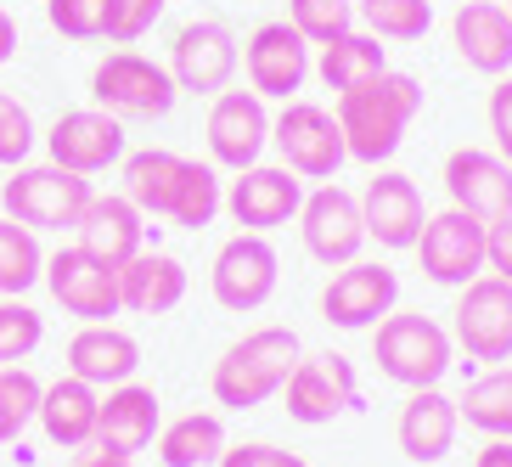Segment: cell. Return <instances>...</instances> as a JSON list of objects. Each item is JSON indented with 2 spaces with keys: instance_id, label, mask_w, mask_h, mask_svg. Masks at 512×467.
<instances>
[{
  "instance_id": "obj_47",
  "label": "cell",
  "mask_w": 512,
  "mask_h": 467,
  "mask_svg": "<svg viewBox=\"0 0 512 467\" xmlns=\"http://www.w3.org/2000/svg\"><path fill=\"white\" fill-rule=\"evenodd\" d=\"M507 12H512V0H507Z\"/></svg>"
},
{
  "instance_id": "obj_17",
  "label": "cell",
  "mask_w": 512,
  "mask_h": 467,
  "mask_svg": "<svg viewBox=\"0 0 512 467\" xmlns=\"http://www.w3.org/2000/svg\"><path fill=\"white\" fill-rule=\"evenodd\" d=\"M46 152L57 169H74V175L91 181L102 169L124 164V124L102 107H74L46 130Z\"/></svg>"
},
{
  "instance_id": "obj_37",
  "label": "cell",
  "mask_w": 512,
  "mask_h": 467,
  "mask_svg": "<svg viewBox=\"0 0 512 467\" xmlns=\"http://www.w3.org/2000/svg\"><path fill=\"white\" fill-rule=\"evenodd\" d=\"M287 23L310 46H327V40L355 29V0H287Z\"/></svg>"
},
{
  "instance_id": "obj_35",
  "label": "cell",
  "mask_w": 512,
  "mask_h": 467,
  "mask_svg": "<svg viewBox=\"0 0 512 467\" xmlns=\"http://www.w3.org/2000/svg\"><path fill=\"white\" fill-rule=\"evenodd\" d=\"M40 394H46V383L29 366H0V445H12L40 417Z\"/></svg>"
},
{
  "instance_id": "obj_33",
  "label": "cell",
  "mask_w": 512,
  "mask_h": 467,
  "mask_svg": "<svg viewBox=\"0 0 512 467\" xmlns=\"http://www.w3.org/2000/svg\"><path fill=\"white\" fill-rule=\"evenodd\" d=\"M456 411L467 417V428H479L490 439H512V366L484 372L473 389L456 400Z\"/></svg>"
},
{
  "instance_id": "obj_13",
  "label": "cell",
  "mask_w": 512,
  "mask_h": 467,
  "mask_svg": "<svg viewBox=\"0 0 512 467\" xmlns=\"http://www.w3.org/2000/svg\"><path fill=\"white\" fill-rule=\"evenodd\" d=\"M400 304V276L394 265H377V259H355V265H338L332 282L321 287V321L344 332L377 327Z\"/></svg>"
},
{
  "instance_id": "obj_2",
  "label": "cell",
  "mask_w": 512,
  "mask_h": 467,
  "mask_svg": "<svg viewBox=\"0 0 512 467\" xmlns=\"http://www.w3.org/2000/svg\"><path fill=\"white\" fill-rule=\"evenodd\" d=\"M299 355H304V344L293 327H254L214 361L209 389L226 411H254L282 394V383L293 377Z\"/></svg>"
},
{
  "instance_id": "obj_11",
  "label": "cell",
  "mask_w": 512,
  "mask_h": 467,
  "mask_svg": "<svg viewBox=\"0 0 512 467\" xmlns=\"http://www.w3.org/2000/svg\"><path fill=\"white\" fill-rule=\"evenodd\" d=\"M237 34L220 23V17H192V23H181L175 29V46H169V74H175V85L192 96H220L231 85V74H237Z\"/></svg>"
},
{
  "instance_id": "obj_20",
  "label": "cell",
  "mask_w": 512,
  "mask_h": 467,
  "mask_svg": "<svg viewBox=\"0 0 512 467\" xmlns=\"http://www.w3.org/2000/svg\"><path fill=\"white\" fill-rule=\"evenodd\" d=\"M445 192H451V209L479 214L484 226L490 220H507L512 214V164L501 152L456 147L445 158Z\"/></svg>"
},
{
  "instance_id": "obj_7",
  "label": "cell",
  "mask_w": 512,
  "mask_h": 467,
  "mask_svg": "<svg viewBox=\"0 0 512 467\" xmlns=\"http://www.w3.org/2000/svg\"><path fill=\"white\" fill-rule=\"evenodd\" d=\"M271 147L282 152V164L299 175V181H338V169L349 164L344 130L327 107L316 102H282V113L271 119Z\"/></svg>"
},
{
  "instance_id": "obj_6",
  "label": "cell",
  "mask_w": 512,
  "mask_h": 467,
  "mask_svg": "<svg viewBox=\"0 0 512 467\" xmlns=\"http://www.w3.org/2000/svg\"><path fill=\"white\" fill-rule=\"evenodd\" d=\"M276 282H282V259H276L265 231H237V237H226L220 254H214V265H209V293H214L220 310H231V316L265 310Z\"/></svg>"
},
{
  "instance_id": "obj_19",
  "label": "cell",
  "mask_w": 512,
  "mask_h": 467,
  "mask_svg": "<svg viewBox=\"0 0 512 467\" xmlns=\"http://www.w3.org/2000/svg\"><path fill=\"white\" fill-rule=\"evenodd\" d=\"M361 214H366V242H377V248H417L422 226H428L417 181L400 175V169H377L366 181Z\"/></svg>"
},
{
  "instance_id": "obj_40",
  "label": "cell",
  "mask_w": 512,
  "mask_h": 467,
  "mask_svg": "<svg viewBox=\"0 0 512 467\" xmlns=\"http://www.w3.org/2000/svg\"><path fill=\"white\" fill-rule=\"evenodd\" d=\"M169 0H113V29H107V40L113 46H136L141 34H152V23L164 17Z\"/></svg>"
},
{
  "instance_id": "obj_26",
  "label": "cell",
  "mask_w": 512,
  "mask_h": 467,
  "mask_svg": "<svg viewBox=\"0 0 512 467\" xmlns=\"http://www.w3.org/2000/svg\"><path fill=\"white\" fill-rule=\"evenodd\" d=\"M119 299L130 316H169L186 299V265L175 254L141 248L136 259L119 265Z\"/></svg>"
},
{
  "instance_id": "obj_25",
  "label": "cell",
  "mask_w": 512,
  "mask_h": 467,
  "mask_svg": "<svg viewBox=\"0 0 512 467\" xmlns=\"http://www.w3.org/2000/svg\"><path fill=\"white\" fill-rule=\"evenodd\" d=\"M456 428H462V411L451 394L411 389L400 422H394V439H400V456H411V462H445L456 445Z\"/></svg>"
},
{
  "instance_id": "obj_36",
  "label": "cell",
  "mask_w": 512,
  "mask_h": 467,
  "mask_svg": "<svg viewBox=\"0 0 512 467\" xmlns=\"http://www.w3.org/2000/svg\"><path fill=\"white\" fill-rule=\"evenodd\" d=\"M46 344V316L23 299H0V366H23Z\"/></svg>"
},
{
  "instance_id": "obj_39",
  "label": "cell",
  "mask_w": 512,
  "mask_h": 467,
  "mask_svg": "<svg viewBox=\"0 0 512 467\" xmlns=\"http://www.w3.org/2000/svg\"><path fill=\"white\" fill-rule=\"evenodd\" d=\"M29 152H34V119H29V107L17 102L12 91H0V164L17 169V164H29Z\"/></svg>"
},
{
  "instance_id": "obj_30",
  "label": "cell",
  "mask_w": 512,
  "mask_h": 467,
  "mask_svg": "<svg viewBox=\"0 0 512 467\" xmlns=\"http://www.w3.org/2000/svg\"><path fill=\"white\" fill-rule=\"evenodd\" d=\"M383 68H389V51L377 46V34H355V29L327 40L321 57H316V74H321L327 91H355L361 79L383 74Z\"/></svg>"
},
{
  "instance_id": "obj_41",
  "label": "cell",
  "mask_w": 512,
  "mask_h": 467,
  "mask_svg": "<svg viewBox=\"0 0 512 467\" xmlns=\"http://www.w3.org/2000/svg\"><path fill=\"white\" fill-rule=\"evenodd\" d=\"M214 467H310L299 451H282V445H265V439H248V445H226Z\"/></svg>"
},
{
  "instance_id": "obj_27",
  "label": "cell",
  "mask_w": 512,
  "mask_h": 467,
  "mask_svg": "<svg viewBox=\"0 0 512 467\" xmlns=\"http://www.w3.org/2000/svg\"><path fill=\"white\" fill-rule=\"evenodd\" d=\"M96 411H102V389H91V383H79L74 372L57 377V383H46V394H40V428H46L51 445H62V451H85L96 439Z\"/></svg>"
},
{
  "instance_id": "obj_8",
  "label": "cell",
  "mask_w": 512,
  "mask_h": 467,
  "mask_svg": "<svg viewBox=\"0 0 512 467\" xmlns=\"http://www.w3.org/2000/svg\"><path fill=\"white\" fill-rule=\"evenodd\" d=\"M417 259L422 276L439 287H467L473 276L490 271V226L467 209H445L428 214V226L417 237Z\"/></svg>"
},
{
  "instance_id": "obj_42",
  "label": "cell",
  "mask_w": 512,
  "mask_h": 467,
  "mask_svg": "<svg viewBox=\"0 0 512 467\" xmlns=\"http://www.w3.org/2000/svg\"><path fill=\"white\" fill-rule=\"evenodd\" d=\"M490 136H496V152L512 164V79H501L490 91Z\"/></svg>"
},
{
  "instance_id": "obj_14",
  "label": "cell",
  "mask_w": 512,
  "mask_h": 467,
  "mask_svg": "<svg viewBox=\"0 0 512 467\" xmlns=\"http://www.w3.org/2000/svg\"><path fill=\"white\" fill-rule=\"evenodd\" d=\"M203 136H209V164L214 169H254L271 147V113H265V96L254 91H220L209 107V124H203Z\"/></svg>"
},
{
  "instance_id": "obj_5",
  "label": "cell",
  "mask_w": 512,
  "mask_h": 467,
  "mask_svg": "<svg viewBox=\"0 0 512 467\" xmlns=\"http://www.w3.org/2000/svg\"><path fill=\"white\" fill-rule=\"evenodd\" d=\"M181 85L164 62L141 57V51H107L91 74V107L113 113V119H169Z\"/></svg>"
},
{
  "instance_id": "obj_32",
  "label": "cell",
  "mask_w": 512,
  "mask_h": 467,
  "mask_svg": "<svg viewBox=\"0 0 512 467\" xmlns=\"http://www.w3.org/2000/svg\"><path fill=\"white\" fill-rule=\"evenodd\" d=\"M220 209H226L220 169L186 158L181 186H175V203H169V220H175V226H186V231H203V226H214V214H220Z\"/></svg>"
},
{
  "instance_id": "obj_15",
  "label": "cell",
  "mask_w": 512,
  "mask_h": 467,
  "mask_svg": "<svg viewBox=\"0 0 512 467\" xmlns=\"http://www.w3.org/2000/svg\"><path fill=\"white\" fill-rule=\"evenodd\" d=\"M451 338L467 349V361H512V282L501 276H473L456 299Z\"/></svg>"
},
{
  "instance_id": "obj_22",
  "label": "cell",
  "mask_w": 512,
  "mask_h": 467,
  "mask_svg": "<svg viewBox=\"0 0 512 467\" xmlns=\"http://www.w3.org/2000/svg\"><path fill=\"white\" fill-rule=\"evenodd\" d=\"M136 366H141V344L113 321H85L68 338V372L91 389H119V383L136 377Z\"/></svg>"
},
{
  "instance_id": "obj_38",
  "label": "cell",
  "mask_w": 512,
  "mask_h": 467,
  "mask_svg": "<svg viewBox=\"0 0 512 467\" xmlns=\"http://www.w3.org/2000/svg\"><path fill=\"white\" fill-rule=\"evenodd\" d=\"M46 23L62 40H107L113 0H46Z\"/></svg>"
},
{
  "instance_id": "obj_45",
  "label": "cell",
  "mask_w": 512,
  "mask_h": 467,
  "mask_svg": "<svg viewBox=\"0 0 512 467\" xmlns=\"http://www.w3.org/2000/svg\"><path fill=\"white\" fill-rule=\"evenodd\" d=\"M473 467H512V439H490V445L473 456Z\"/></svg>"
},
{
  "instance_id": "obj_44",
  "label": "cell",
  "mask_w": 512,
  "mask_h": 467,
  "mask_svg": "<svg viewBox=\"0 0 512 467\" xmlns=\"http://www.w3.org/2000/svg\"><path fill=\"white\" fill-rule=\"evenodd\" d=\"M74 467H136V456H113V451H102V445H85V451L74 456Z\"/></svg>"
},
{
  "instance_id": "obj_4",
  "label": "cell",
  "mask_w": 512,
  "mask_h": 467,
  "mask_svg": "<svg viewBox=\"0 0 512 467\" xmlns=\"http://www.w3.org/2000/svg\"><path fill=\"white\" fill-rule=\"evenodd\" d=\"M91 197L96 192H91L85 175L57 169L46 158V164H17L12 175H6L0 209H6V220H17V226H29V231H74Z\"/></svg>"
},
{
  "instance_id": "obj_16",
  "label": "cell",
  "mask_w": 512,
  "mask_h": 467,
  "mask_svg": "<svg viewBox=\"0 0 512 467\" xmlns=\"http://www.w3.org/2000/svg\"><path fill=\"white\" fill-rule=\"evenodd\" d=\"M282 406H287V417L304 422V428H321V422L355 411L361 406L355 366H349L344 355H299L293 377L282 383Z\"/></svg>"
},
{
  "instance_id": "obj_10",
  "label": "cell",
  "mask_w": 512,
  "mask_h": 467,
  "mask_svg": "<svg viewBox=\"0 0 512 467\" xmlns=\"http://www.w3.org/2000/svg\"><path fill=\"white\" fill-rule=\"evenodd\" d=\"M46 287L51 299L79 321H113L124 310L119 299V265H107V259L85 254L79 242L46 254Z\"/></svg>"
},
{
  "instance_id": "obj_1",
  "label": "cell",
  "mask_w": 512,
  "mask_h": 467,
  "mask_svg": "<svg viewBox=\"0 0 512 467\" xmlns=\"http://www.w3.org/2000/svg\"><path fill=\"white\" fill-rule=\"evenodd\" d=\"M422 113V85L411 74H394V68H383V74L361 79L355 91H338V130H344V147L355 164H389L394 152H400V141H406L411 119Z\"/></svg>"
},
{
  "instance_id": "obj_24",
  "label": "cell",
  "mask_w": 512,
  "mask_h": 467,
  "mask_svg": "<svg viewBox=\"0 0 512 467\" xmlns=\"http://www.w3.org/2000/svg\"><path fill=\"white\" fill-rule=\"evenodd\" d=\"M451 40L473 74H507L512 68V12L501 0H462L451 17Z\"/></svg>"
},
{
  "instance_id": "obj_23",
  "label": "cell",
  "mask_w": 512,
  "mask_h": 467,
  "mask_svg": "<svg viewBox=\"0 0 512 467\" xmlns=\"http://www.w3.org/2000/svg\"><path fill=\"white\" fill-rule=\"evenodd\" d=\"M74 237H79V248H85V254L107 259V265H124V259H136L141 248H147V214H141L124 192L91 197V203H85V214H79Z\"/></svg>"
},
{
  "instance_id": "obj_43",
  "label": "cell",
  "mask_w": 512,
  "mask_h": 467,
  "mask_svg": "<svg viewBox=\"0 0 512 467\" xmlns=\"http://www.w3.org/2000/svg\"><path fill=\"white\" fill-rule=\"evenodd\" d=\"M490 271L501 282H512V214L507 220H490Z\"/></svg>"
},
{
  "instance_id": "obj_46",
  "label": "cell",
  "mask_w": 512,
  "mask_h": 467,
  "mask_svg": "<svg viewBox=\"0 0 512 467\" xmlns=\"http://www.w3.org/2000/svg\"><path fill=\"white\" fill-rule=\"evenodd\" d=\"M17 57V17L0 6V62H12Z\"/></svg>"
},
{
  "instance_id": "obj_28",
  "label": "cell",
  "mask_w": 512,
  "mask_h": 467,
  "mask_svg": "<svg viewBox=\"0 0 512 467\" xmlns=\"http://www.w3.org/2000/svg\"><path fill=\"white\" fill-rule=\"evenodd\" d=\"M186 158L169 147H141L124 152V197L136 203L147 220H169V203H175V186H181Z\"/></svg>"
},
{
  "instance_id": "obj_12",
  "label": "cell",
  "mask_w": 512,
  "mask_h": 467,
  "mask_svg": "<svg viewBox=\"0 0 512 467\" xmlns=\"http://www.w3.org/2000/svg\"><path fill=\"white\" fill-rule=\"evenodd\" d=\"M242 74H248V91L265 96V102H293L310 79V40H304L293 23H259L242 46Z\"/></svg>"
},
{
  "instance_id": "obj_9",
  "label": "cell",
  "mask_w": 512,
  "mask_h": 467,
  "mask_svg": "<svg viewBox=\"0 0 512 467\" xmlns=\"http://www.w3.org/2000/svg\"><path fill=\"white\" fill-rule=\"evenodd\" d=\"M299 237H304V254L321 259L327 271L338 265H355L366 248V214H361V197L338 181H321L316 192H304V209H299Z\"/></svg>"
},
{
  "instance_id": "obj_18",
  "label": "cell",
  "mask_w": 512,
  "mask_h": 467,
  "mask_svg": "<svg viewBox=\"0 0 512 467\" xmlns=\"http://www.w3.org/2000/svg\"><path fill=\"white\" fill-rule=\"evenodd\" d=\"M299 209H304V181L287 164L237 169V181L226 186V214L242 231H276L287 220H299Z\"/></svg>"
},
{
  "instance_id": "obj_21",
  "label": "cell",
  "mask_w": 512,
  "mask_h": 467,
  "mask_svg": "<svg viewBox=\"0 0 512 467\" xmlns=\"http://www.w3.org/2000/svg\"><path fill=\"white\" fill-rule=\"evenodd\" d=\"M164 428V400L147 389V383H119V389H102V411H96V439L102 451L113 456H141L152 451V439Z\"/></svg>"
},
{
  "instance_id": "obj_31",
  "label": "cell",
  "mask_w": 512,
  "mask_h": 467,
  "mask_svg": "<svg viewBox=\"0 0 512 467\" xmlns=\"http://www.w3.org/2000/svg\"><path fill=\"white\" fill-rule=\"evenodd\" d=\"M34 282H46V248L40 231L0 214V299H23Z\"/></svg>"
},
{
  "instance_id": "obj_29",
  "label": "cell",
  "mask_w": 512,
  "mask_h": 467,
  "mask_svg": "<svg viewBox=\"0 0 512 467\" xmlns=\"http://www.w3.org/2000/svg\"><path fill=\"white\" fill-rule=\"evenodd\" d=\"M152 451L164 467H214L226 451V422H220V411H186L158 428Z\"/></svg>"
},
{
  "instance_id": "obj_34",
  "label": "cell",
  "mask_w": 512,
  "mask_h": 467,
  "mask_svg": "<svg viewBox=\"0 0 512 467\" xmlns=\"http://www.w3.org/2000/svg\"><path fill=\"white\" fill-rule=\"evenodd\" d=\"M355 17L377 40H422L434 23V6L428 0H355Z\"/></svg>"
},
{
  "instance_id": "obj_3",
  "label": "cell",
  "mask_w": 512,
  "mask_h": 467,
  "mask_svg": "<svg viewBox=\"0 0 512 467\" xmlns=\"http://www.w3.org/2000/svg\"><path fill=\"white\" fill-rule=\"evenodd\" d=\"M451 355L456 338L422 310H389L372 327V361L400 389H439V377L451 372Z\"/></svg>"
}]
</instances>
